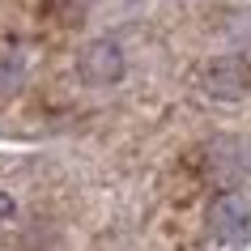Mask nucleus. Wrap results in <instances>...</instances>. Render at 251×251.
<instances>
[{
  "mask_svg": "<svg viewBox=\"0 0 251 251\" xmlns=\"http://www.w3.org/2000/svg\"><path fill=\"white\" fill-rule=\"evenodd\" d=\"M200 81H204V90H209L213 98H243V94L251 90V60H243V55L213 60Z\"/></svg>",
  "mask_w": 251,
  "mask_h": 251,
  "instance_id": "obj_2",
  "label": "nucleus"
},
{
  "mask_svg": "<svg viewBox=\"0 0 251 251\" xmlns=\"http://www.w3.org/2000/svg\"><path fill=\"white\" fill-rule=\"evenodd\" d=\"M77 68H81V77L90 81V85H111V81L124 73V55H119L115 43H90V47L81 51Z\"/></svg>",
  "mask_w": 251,
  "mask_h": 251,
  "instance_id": "obj_3",
  "label": "nucleus"
},
{
  "mask_svg": "<svg viewBox=\"0 0 251 251\" xmlns=\"http://www.w3.org/2000/svg\"><path fill=\"white\" fill-rule=\"evenodd\" d=\"M85 4L90 0H43V13L51 17V22H60V26H73V22H81Z\"/></svg>",
  "mask_w": 251,
  "mask_h": 251,
  "instance_id": "obj_4",
  "label": "nucleus"
},
{
  "mask_svg": "<svg viewBox=\"0 0 251 251\" xmlns=\"http://www.w3.org/2000/svg\"><path fill=\"white\" fill-rule=\"evenodd\" d=\"M9 213H13V200H9L4 192H0V217H9Z\"/></svg>",
  "mask_w": 251,
  "mask_h": 251,
  "instance_id": "obj_5",
  "label": "nucleus"
},
{
  "mask_svg": "<svg viewBox=\"0 0 251 251\" xmlns=\"http://www.w3.org/2000/svg\"><path fill=\"white\" fill-rule=\"evenodd\" d=\"M209 230L217 243H243L251 230V209H247V200L234 196V192H226V196L213 200V209H209Z\"/></svg>",
  "mask_w": 251,
  "mask_h": 251,
  "instance_id": "obj_1",
  "label": "nucleus"
}]
</instances>
